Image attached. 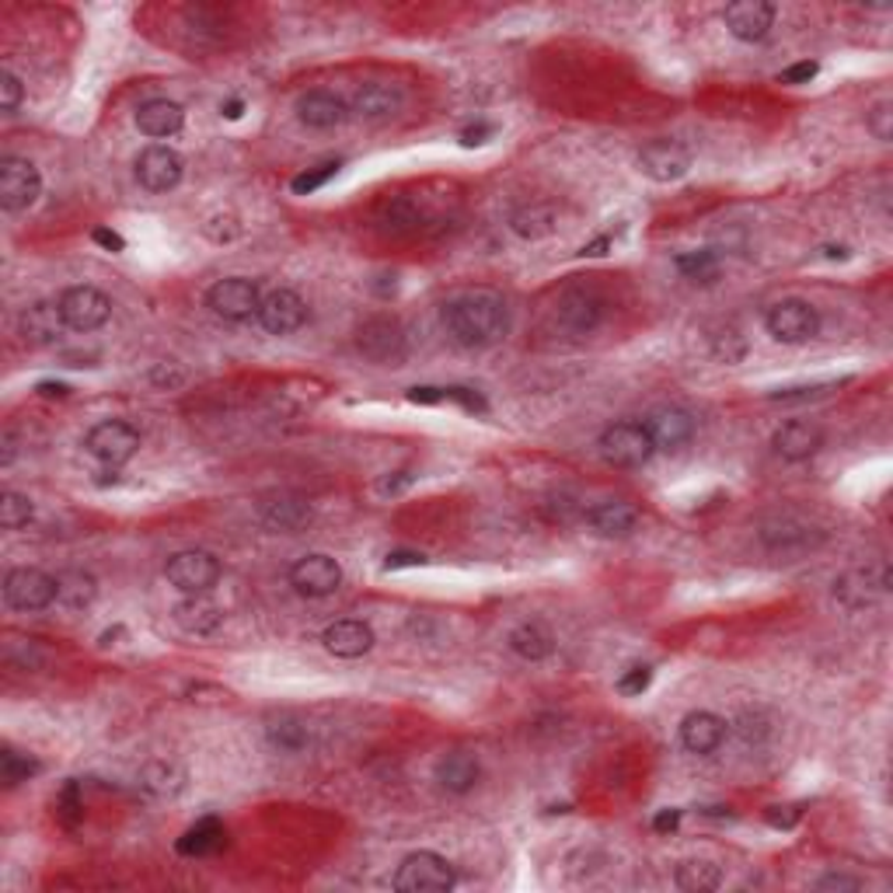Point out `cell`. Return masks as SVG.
<instances>
[{
    "label": "cell",
    "mask_w": 893,
    "mask_h": 893,
    "mask_svg": "<svg viewBox=\"0 0 893 893\" xmlns=\"http://www.w3.org/2000/svg\"><path fill=\"white\" fill-rule=\"evenodd\" d=\"M444 332L461 350H489L510 332V308L496 290H468L444 304Z\"/></svg>",
    "instance_id": "obj_1"
},
{
    "label": "cell",
    "mask_w": 893,
    "mask_h": 893,
    "mask_svg": "<svg viewBox=\"0 0 893 893\" xmlns=\"http://www.w3.org/2000/svg\"><path fill=\"white\" fill-rule=\"evenodd\" d=\"M600 458L615 468H642L645 461L653 458V433L645 423H636V420H621V423H611L604 433H600Z\"/></svg>",
    "instance_id": "obj_2"
},
{
    "label": "cell",
    "mask_w": 893,
    "mask_h": 893,
    "mask_svg": "<svg viewBox=\"0 0 893 893\" xmlns=\"http://www.w3.org/2000/svg\"><path fill=\"white\" fill-rule=\"evenodd\" d=\"M394 890L398 893H447L458 883L454 866L436 851H412L402 859L394 872Z\"/></svg>",
    "instance_id": "obj_3"
},
{
    "label": "cell",
    "mask_w": 893,
    "mask_h": 893,
    "mask_svg": "<svg viewBox=\"0 0 893 893\" xmlns=\"http://www.w3.org/2000/svg\"><path fill=\"white\" fill-rule=\"evenodd\" d=\"M765 329L775 342H786V346H803L816 332H821V311L813 308L803 297H786L768 308L765 314Z\"/></svg>",
    "instance_id": "obj_4"
},
{
    "label": "cell",
    "mask_w": 893,
    "mask_h": 893,
    "mask_svg": "<svg viewBox=\"0 0 893 893\" xmlns=\"http://www.w3.org/2000/svg\"><path fill=\"white\" fill-rule=\"evenodd\" d=\"M164 576L185 597H199V594H210L220 583V562H217V556L203 552V548H188V552H179L168 559Z\"/></svg>",
    "instance_id": "obj_5"
},
{
    "label": "cell",
    "mask_w": 893,
    "mask_h": 893,
    "mask_svg": "<svg viewBox=\"0 0 893 893\" xmlns=\"http://www.w3.org/2000/svg\"><path fill=\"white\" fill-rule=\"evenodd\" d=\"M206 308L224 321H249V318H259L262 290L255 279L227 276V279H217L214 287L206 290Z\"/></svg>",
    "instance_id": "obj_6"
},
{
    "label": "cell",
    "mask_w": 893,
    "mask_h": 893,
    "mask_svg": "<svg viewBox=\"0 0 893 893\" xmlns=\"http://www.w3.org/2000/svg\"><path fill=\"white\" fill-rule=\"evenodd\" d=\"M84 450L94 461H102L105 468H123L133 454L140 450V433L123 420H105V423L88 430Z\"/></svg>",
    "instance_id": "obj_7"
},
{
    "label": "cell",
    "mask_w": 893,
    "mask_h": 893,
    "mask_svg": "<svg viewBox=\"0 0 893 893\" xmlns=\"http://www.w3.org/2000/svg\"><path fill=\"white\" fill-rule=\"evenodd\" d=\"M43 196V175L28 158L0 161V206L4 214H22Z\"/></svg>",
    "instance_id": "obj_8"
},
{
    "label": "cell",
    "mask_w": 893,
    "mask_h": 893,
    "mask_svg": "<svg viewBox=\"0 0 893 893\" xmlns=\"http://www.w3.org/2000/svg\"><path fill=\"white\" fill-rule=\"evenodd\" d=\"M4 600L14 607V611H46V607L56 600V576L43 573V569L32 565H18L4 576Z\"/></svg>",
    "instance_id": "obj_9"
},
{
    "label": "cell",
    "mask_w": 893,
    "mask_h": 893,
    "mask_svg": "<svg viewBox=\"0 0 893 893\" xmlns=\"http://www.w3.org/2000/svg\"><path fill=\"white\" fill-rule=\"evenodd\" d=\"M60 314L70 332H94L112 318V300L99 287H70L60 294Z\"/></svg>",
    "instance_id": "obj_10"
},
{
    "label": "cell",
    "mask_w": 893,
    "mask_h": 893,
    "mask_svg": "<svg viewBox=\"0 0 893 893\" xmlns=\"http://www.w3.org/2000/svg\"><path fill=\"white\" fill-rule=\"evenodd\" d=\"M356 350L374 364L398 367L405 359V332L394 318H370L356 332Z\"/></svg>",
    "instance_id": "obj_11"
},
{
    "label": "cell",
    "mask_w": 893,
    "mask_h": 893,
    "mask_svg": "<svg viewBox=\"0 0 893 893\" xmlns=\"http://www.w3.org/2000/svg\"><path fill=\"white\" fill-rule=\"evenodd\" d=\"M639 171L645 179L663 182V185L677 182L691 171V150L684 147L680 140H671V137L650 140L639 150Z\"/></svg>",
    "instance_id": "obj_12"
},
{
    "label": "cell",
    "mask_w": 893,
    "mask_h": 893,
    "mask_svg": "<svg viewBox=\"0 0 893 893\" xmlns=\"http://www.w3.org/2000/svg\"><path fill=\"white\" fill-rule=\"evenodd\" d=\"M182 171H185L182 154L168 144H150L137 158V182L147 193H171L182 182Z\"/></svg>",
    "instance_id": "obj_13"
},
{
    "label": "cell",
    "mask_w": 893,
    "mask_h": 893,
    "mask_svg": "<svg viewBox=\"0 0 893 893\" xmlns=\"http://www.w3.org/2000/svg\"><path fill=\"white\" fill-rule=\"evenodd\" d=\"M290 586L300 597H329L342 586V565L332 556H304L290 565Z\"/></svg>",
    "instance_id": "obj_14"
},
{
    "label": "cell",
    "mask_w": 893,
    "mask_h": 893,
    "mask_svg": "<svg viewBox=\"0 0 893 893\" xmlns=\"http://www.w3.org/2000/svg\"><path fill=\"white\" fill-rule=\"evenodd\" d=\"M304 321H308V304H304V297L297 290L279 287V290H270L262 297L259 325L270 335H290L304 325Z\"/></svg>",
    "instance_id": "obj_15"
},
{
    "label": "cell",
    "mask_w": 893,
    "mask_h": 893,
    "mask_svg": "<svg viewBox=\"0 0 893 893\" xmlns=\"http://www.w3.org/2000/svg\"><path fill=\"white\" fill-rule=\"evenodd\" d=\"M723 22L733 39L762 43L775 25V4H768V0H733L723 11Z\"/></svg>",
    "instance_id": "obj_16"
},
{
    "label": "cell",
    "mask_w": 893,
    "mask_h": 893,
    "mask_svg": "<svg viewBox=\"0 0 893 893\" xmlns=\"http://www.w3.org/2000/svg\"><path fill=\"white\" fill-rule=\"evenodd\" d=\"M726 740V719L715 715L709 709H698V712H688L680 719V744L688 754H698V757H709L723 747Z\"/></svg>",
    "instance_id": "obj_17"
},
{
    "label": "cell",
    "mask_w": 893,
    "mask_h": 893,
    "mask_svg": "<svg viewBox=\"0 0 893 893\" xmlns=\"http://www.w3.org/2000/svg\"><path fill=\"white\" fill-rule=\"evenodd\" d=\"M405 105V94L398 84H385V81H367L359 84L356 94H353V112L359 119L367 123H385V119H394L398 112Z\"/></svg>",
    "instance_id": "obj_18"
},
{
    "label": "cell",
    "mask_w": 893,
    "mask_h": 893,
    "mask_svg": "<svg viewBox=\"0 0 893 893\" xmlns=\"http://www.w3.org/2000/svg\"><path fill=\"white\" fill-rule=\"evenodd\" d=\"M374 629L367 621L359 618H342V621H332L325 632H321V645L339 656V660H359L374 650Z\"/></svg>",
    "instance_id": "obj_19"
},
{
    "label": "cell",
    "mask_w": 893,
    "mask_h": 893,
    "mask_svg": "<svg viewBox=\"0 0 893 893\" xmlns=\"http://www.w3.org/2000/svg\"><path fill=\"white\" fill-rule=\"evenodd\" d=\"M64 329L67 325H64L60 304H53V300H35L18 314V335H22L28 346H53Z\"/></svg>",
    "instance_id": "obj_20"
},
{
    "label": "cell",
    "mask_w": 893,
    "mask_h": 893,
    "mask_svg": "<svg viewBox=\"0 0 893 893\" xmlns=\"http://www.w3.org/2000/svg\"><path fill=\"white\" fill-rule=\"evenodd\" d=\"M771 447L778 450V458L786 461H810L813 454L824 447V430L806 420H792L775 430Z\"/></svg>",
    "instance_id": "obj_21"
},
{
    "label": "cell",
    "mask_w": 893,
    "mask_h": 893,
    "mask_svg": "<svg viewBox=\"0 0 893 893\" xmlns=\"http://www.w3.org/2000/svg\"><path fill=\"white\" fill-rule=\"evenodd\" d=\"M350 116V105L332 91H308L297 99V119L308 129H335Z\"/></svg>",
    "instance_id": "obj_22"
},
{
    "label": "cell",
    "mask_w": 893,
    "mask_h": 893,
    "mask_svg": "<svg viewBox=\"0 0 893 893\" xmlns=\"http://www.w3.org/2000/svg\"><path fill=\"white\" fill-rule=\"evenodd\" d=\"M259 520L270 530H276V535H297V530H304L314 520V510L300 496H276L259 506Z\"/></svg>",
    "instance_id": "obj_23"
},
{
    "label": "cell",
    "mask_w": 893,
    "mask_h": 893,
    "mask_svg": "<svg viewBox=\"0 0 893 893\" xmlns=\"http://www.w3.org/2000/svg\"><path fill=\"white\" fill-rule=\"evenodd\" d=\"M762 538H765V545L771 548L775 556H803V552H810L816 541H821V530L803 524V520L782 517V520L765 524Z\"/></svg>",
    "instance_id": "obj_24"
},
{
    "label": "cell",
    "mask_w": 893,
    "mask_h": 893,
    "mask_svg": "<svg viewBox=\"0 0 893 893\" xmlns=\"http://www.w3.org/2000/svg\"><path fill=\"white\" fill-rule=\"evenodd\" d=\"M175 625L179 629L185 632V636H196V639H210V636H217L220 632V625H224V611L220 607L206 597V594H199V597H185V600H179L175 604Z\"/></svg>",
    "instance_id": "obj_25"
},
{
    "label": "cell",
    "mask_w": 893,
    "mask_h": 893,
    "mask_svg": "<svg viewBox=\"0 0 893 893\" xmlns=\"http://www.w3.org/2000/svg\"><path fill=\"white\" fill-rule=\"evenodd\" d=\"M182 126H185V108L171 99H150L137 108V129L144 137L168 140V137H179Z\"/></svg>",
    "instance_id": "obj_26"
},
{
    "label": "cell",
    "mask_w": 893,
    "mask_h": 893,
    "mask_svg": "<svg viewBox=\"0 0 893 893\" xmlns=\"http://www.w3.org/2000/svg\"><path fill=\"white\" fill-rule=\"evenodd\" d=\"M586 524L600 538H629L639 524V510L625 500H604L586 510Z\"/></svg>",
    "instance_id": "obj_27"
},
{
    "label": "cell",
    "mask_w": 893,
    "mask_h": 893,
    "mask_svg": "<svg viewBox=\"0 0 893 893\" xmlns=\"http://www.w3.org/2000/svg\"><path fill=\"white\" fill-rule=\"evenodd\" d=\"M479 778H482V765H479V757L468 751H454V754L440 757V765H436V782H440V789L450 795H468L474 786H479Z\"/></svg>",
    "instance_id": "obj_28"
},
{
    "label": "cell",
    "mask_w": 893,
    "mask_h": 893,
    "mask_svg": "<svg viewBox=\"0 0 893 893\" xmlns=\"http://www.w3.org/2000/svg\"><path fill=\"white\" fill-rule=\"evenodd\" d=\"M645 426L653 433L656 450H677L695 436V415L684 409H660L645 420Z\"/></svg>",
    "instance_id": "obj_29"
},
{
    "label": "cell",
    "mask_w": 893,
    "mask_h": 893,
    "mask_svg": "<svg viewBox=\"0 0 893 893\" xmlns=\"http://www.w3.org/2000/svg\"><path fill=\"white\" fill-rule=\"evenodd\" d=\"M188 775L179 762H168V757H154V762H147L140 768V786L158 795V800H175V795L185 789Z\"/></svg>",
    "instance_id": "obj_30"
},
{
    "label": "cell",
    "mask_w": 893,
    "mask_h": 893,
    "mask_svg": "<svg viewBox=\"0 0 893 893\" xmlns=\"http://www.w3.org/2000/svg\"><path fill=\"white\" fill-rule=\"evenodd\" d=\"M227 845V827L217 821V816H199V821L188 827L179 838V855H188V859H203V855H214Z\"/></svg>",
    "instance_id": "obj_31"
},
{
    "label": "cell",
    "mask_w": 893,
    "mask_h": 893,
    "mask_svg": "<svg viewBox=\"0 0 893 893\" xmlns=\"http://www.w3.org/2000/svg\"><path fill=\"white\" fill-rule=\"evenodd\" d=\"M559 318H562V325L573 332V335H586V332H594L600 325V318H604V300L594 297V294H569L562 300V308H559Z\"/></svg>",
    "instance_id": "obj_32"
},
{
    "label": "cell",
    "mask_w": 893,
    "mask_h": 893,
    "mask_svg": "<svg viewBox=\"0 0 893 893\" xmlns=\"http://www.w3.org/2000/svg\"><path fill=\"white\" fill-rule=\"evenodd\" d=\"M510 650L517 653L520 660L527 663H538V660H548L556 650V636L545 629L541 621H524L517 629L510 632Z\"/></svg>",
    "instance_id": "obj_33"
},
{
    "label": "cell",
    "mask_w": 893,
    "mask_h": 893,
    "mask_svg": "<svg viewBox=\"0 0 893 893\" xmlns=\"http://www.w3.org/2000/svg\"><path fill=\"white\" fill-rule=\"evenodd\" d=\"M94 597H99V580L84 573V569H64L56 576V600L70 607V611H84V607L94 604Z\"/></svg>",
    "instance_id": "obj_34"
},
{
    "label": "cell",
    "mask_w": 893,
    "mask_h": 893,
    "mask_svg": "<svg viewBox=\"0 0 893 893\" xmlns=\"http://www.w3.org/2000/svg\"><path fill=\"white\" fill-rule=\"evenodd\" d=\"M265 740H270V747L279 751V754H300L304 747L311 744V733L297 715H279V719H273L270 726H265Z\"/></svg>",
    "instance_id": "obj_35"
},
{
    "label": "cell",
    "mask_w": 893,
    "mask_h": 893,
    "mask_svg": "<svg viewBox=\"0 0 893 893\" xmlns=\"http://www.w3.org/2000/svg\"><path fill=\"white\" fill-rule=\"evenodd\" d=\"M674 883L688 893H709V890L723 886V869H719L715 862H706V859H688L677 866Z\"/></svg>",
    "instance_id": "obj_36"
},
{
    "label": "cell",
    "mask_w": 893,
    "mask_h": 893,
    "mask_svg": "<svg viewBox=\"0 0 893 893\" xmlns=\"http://www.w3.org/2000/svg\"><path fill=\"white\" fill-rule=\"evenodd\" d=\"M510 227L517 231L520 238H530V241H538L545 234H552L556 231V214H552V206H520L517 214L510 217Z\"/></svg>",
    "instance_id": "obj_37"
},
{
    "label": "cell",
    "mask_w": 893,
    "mask_h": 893,
    "mask_svg": "<svg viewBox=\"0 0 893 893\" xmlns=\"http://www.w3.org/2000/svg\"><path fill=\"white\" fill-rule=\"evenodd\" d=\"M869 586H872V591H890V583H883V580L872 583L866 573H848L842 580H834V597H838L845 607H866L869 604Z\"/></svg>",
    "instance_id": "obj_38"
},
{
    "label": "cell",
    "mask_w": 893,
    "mask_h": 893,
    "mask_svg": "<svg viewBox=\"0 0 893 893\" xmlns=\"http://www.w3.org/2000/svg\"><path fill=\"white\" fill-rule=\"evenodd\" d=\"M677 273L688 276L695 283H712L715 273H719V252L715 249H701V252H684L674 259Z\"/></svg>",
    "instance_id": "obj_39"
},
{
    "label": "cell",
    "mask_w": 893,
    "mask_h": 893,
    "mask_svg": "<svg viewBox=\"0 0 893 893\" xmlns=\"http://www.w3.org/2000/svg\"><path fill=\"white\" fill-rule=\"evenodd\" d=\"M32 517H35V506L28 496H22V492L8 489L4 496H0V527L4 530H22L32 524Z\"/></svg>",
    "instance_id": "obj_40"
},
{
    "label": "cell",
    "mask_w": 893,
    "mask_h": 893,
    "mask_svg": "<svg viewBox=\"0 0 893 893\" xmlns=\"http://www.w3.org/2000/svg\"><path fill=\"white\" fill-rule=\"evenodd\" d=\"M32 775H39V762L28 754H18L14 747H4V754H0V778H4V786L14 789L28 782Z\"/></svg>",
    "instance_id": "obj_41"
},
{
    "label": "cell",
    "mask_w": 893,
    "mask_h": 893,
    "mask_svg": "<svg viewBox=\"0 0 893 893\" xmlns=\"http://www.w3.org/2000/svg\"><path fill=\"white\" fill-rule=\"evenodd\" d=\"M851 377H838V381H821V385H795V388H778L771 391L768 398L771 402H782V405H795V402H816V398H824L831 394L834 388H842L848 385Z\"/></svg>",
    "instance_id": "obj_42"
},
{
    "label": "cell",
    "mask_w": 893,
    "mask_h": 893,
    "mask_svg": "<svg viewBox=\"0 0 893 893\" xmlns=\"http://www.w3.org/2000/svg\"><path fill=\"white\" fill-rule=\"evenodd\" d=\"M339 161H325V164H314V168H308V171H300V175L290 182V193L294 196H311V193H318L321 185H329L335 175H339Z\"/></svg>",
    "instance_id": "obj_43"
},
{
    "label": "cell",
    "mask_w": 893,
    "mask_h": 893,
    "mask_svg": "<svg viewBox=\"0 0 893 893\" xmlns=\"http://www.w3.org/2000/svg\"><path fill=\"white\" fill-rule=\"evenodd\" d=\"M25 102V84H22V78H18L14 70H0V112H18V105Z\"/></svg>",
    "instance_id": "obj_44"
},
{
    "label": "cell",
    "mask_w": 893,
    "mask_h": 893,
    "mask_svg": "<svg viewBox=\"0 0 893 893\" xmlns=\"http://www.w3.org/2000/svg\"><path fill=\"white\" fill-rule=\"evenodd\" d=\"M653 684V667H645V663H639V667H629L621 677H618V691L625 698H639L645 688Z\"/></svg>",
    "instance_id": "obj_45"
},
{
    "label": "cell",
    "mask_w": 893,
    "mask_h": 893,
    "mask_svg": "<svg viewBox=\"0 0 893 893\" xmlns=\"http://www.w3.org/2000/svg\"><path fill=\"white\" fill-rule=\"evenodd\" d=\"M444 402L461 405L471 415H489V402L474 388H444Z\"/></svg>",
    "instance_id": "obj_46"
},
{
    "label": "cell",
    "mask_w": 893,
    "mask_h": 893,
    "mask_svg": "<svg viewBox=\"0 0 893 893\" xmlns=\"http://www.w3.org/2000/svg\"><path fill=\"white\" fill-rule=\"evenodd\" d=\"M56 810H60V816L67 821V827L78 824V816H81V786L78 782H67L64 792L56 795Z\"/></svg>",
    "instance_id": "obj_47"
},
{
    "label": "cell",
    "mask_w": 893,
    "mask_h": 893,
    "mask_svg": "<svg viewBox=\"0 0 893 893\" xmlns=\"http://www.w3.org/2000/svg\"><path fill=\"white\" fill-rule=\"evenodd\" d=\"M869 129H872V137H877V140L893 137V108H890V102H880L877 108L869 112Z\"/></svg>",
    "instance_id": "obj_48"
},
{
    "label": "cell",
    "mask_w": 893,
    "mask_h": 893,
    "mask_svg": "<svg viewBox=\"0 0 893 893\" xmlns=\"http://www.w3.org/2000/svg\"><path fill=\"white\" fill-rule=\"evenodd\" d=\"M816 73H821V64H816V60H803V64L786 67L782 73H778V81H782V84H810Z\"/></svg>",
    "instance_id": "obj_49"
},
{
    "label": "cell",
    "mask_w": 893,
    "mask_h": 893,
    "mask_svg": "<svg viewBox=\"0 0 893 893\" xmlns=\"http://www.w3.org/2000/svg\"><path fill=\"white\" fill-rule=\"evenodd\" d=\"M492 137H496V126H492V123H474V126L461 129V147H482Z\"/></svg>",
    "instance_id": "obj_50"
},
{
    "label": "cell",
    "mask_w": 893,
    "mask_h": 893,
    "mask_svg": "<svg viewBox=\"0 0 893 893\" xmlns=\"http://www.w3.org/2000/svg\"><path fill=\"white\" fill-rule=\"evenodd\" d=\"M91 241H94V244H102V249H105V252H112V255L126 252V241H123V234L108 231V227H94V231H91Z\"/></svg>",
    "instance_id": "obj_51"
},
{
    "label": "cell",
    "mask_w": 893,
    "mask_h": 893,
    "mask_svg": "<svg viewBox=\"0 0 893 893\" xmlns=\"http://www.w3.org/2000/svg\"><path fill=\"white\" fill-rule=\"evenodd\" d=\"M816 890H862V880L845 877V872H827V877L816 880Z\"/></svg>",
    "instance_id": "obj_52"
},
{
    "label": "cell",
    "mask_w": 893,
    "mask_h": 893,
    "mask_svg": "<svg viewBox=\"0 0 893 893\" xmlns=\"http://www.w3.org/2000/svg\"><path fill=\"white\" fill-rule=\"evenodd\" d=\"M677 827H680V810H677V806L660 810V813L653 816V831H656V834H674Z\"/></svg>",
    "instance_id": "obj_53"
},
{
    "label": "cell",
    "mask_w": 893,
    "mask_h": 893,
    "mask_svg": "<svg viewBox=\"0 0 893 893\" xmlns=\"http://www.w3.org/2000/svg\"><path fill=\"white\" fill-rule=\"evenodd\" d=\"M405 565H426V556L423 552H405V548H402V552H391L388 562H385L388 573H391V569H405Z\"/></svg>",
    "instance_id": "obj_54"
},
{
    "label": "cell",
    "mask_w": 893,
    "mask_h": 893,
    "mask_svg": "<svg viewBox=\"0 0 893 893\" xmlns=\"http://www.w3.org/2000/svg\"><path fill=\"white\" fill-rule=\"evenodd\" d=\"M795 821H800V810H795V806H771L768 810V824L771 827H792Z\"/></svg>",
    "instance_id": "obj_55"
},
{
    "label": "cell",
    "mask_w": 893,
    "mask_h": 893,
    "mask_svg": "<svg viewBox=\"0 0 893 893\" xmlns=\"http://www.w3.org/2000/svg\"><path fill=\"white\" fill-rule=\"evenodd\" d=\"M409 402L412 405H440L444 402V388H412Z\"/></svg>",
    "instance_id": "obj_56"
},
{
    "label": "cell",
    "mask_w": 893,
    "mask_h": 893,
    "mask_svg": "<svg viewBox=\"0 0 893 893\" xmlns=\"http://www.w3.org/2000/svg\"><path fill=\"white\" fill-rule=\"evenodd\" d=\"M412 482H415V474H409V471H394V474H388V479H381V492H385V496H394V492L409 489Z\"/></svg>",
    "instance_id": "obj_57"
},
{
    "label": "cell",
    "mask_w": 893,
    "mask_h": 893,
    "mask_svg": "<svg viewBox=\"0 0 893 893\" xmlns=\"http://www.w3.org/2000/svg\"><path fill=\"white\" fill-rule=\"evenodd\" d=\"M35 391H39L43 398H67L70 394V388L60 385V381H39V385H35Z\"/></svg>",
    "instance_id": "obj_58"
},
{
    "label": "cell",
    "mask_w": 893,
    "mask_h": 893,
    "mask_svg": "<svg viewBox=\"0 0 893 893\" xmlns=\"http://www.w3.org/2000/svg\"><path fill=\"white\" fill-rule=\"evenodd\" d=\"M220 112H224V119H241L244 102H241V99H227V102L220 105Z\"/></svg>",
    "instance_id": "obj_59"
},
{
    "label": "cell",
    "mask_w": 893,
    "mask_h": 893,
    "mask_svg": "<svg viewBox=\"0 0 893 893\" xmlns=\"http://www.w3.org/2000/svg\"><path fill=\"white\" fill-rule=\"evenodd\" d=\"M607 244H611V241H607V238H600V241H594V244H586V249H583L580 255H604V249H607Z\"/></svg>",
    "instance_id": "obj_60"
},
{
    "label": "cell",
    "mask_w": 893,
    "mask_h": 893,
    "mask_svg": "<svg viewBox=\"0 0 893 893\" xmlns=\"http://www.w3.org/2000/svg\"><path fill=\"white\" fill-rule=\"evenodd\" d=\"M123 636H126V629H123V625H116V629L102 632V639H99V642H102V645H112V639H123Z\"/></svg>",
    "instance_id": "obj_61"
},
{
    "label": "cell",
    "mask_w": 893,
    "mask_h": 893,
    "mask_svg": "<svg viewBox=\"0 0 893 893\" xmlns=\"http://www.w3.org/2000/svg\"><path fill=\"white\" fill-rule=\"evenodd\" d=\"M824 255H827V259H848V249H845V244H838V249H834V244H827Z\"/></svg>",
    "instance_id": "obj_62"
},
{
    "label": "cell",
    "mask_w": 893,
    "mask_h": 893,
    "mask_svg": "<svg viewBox=\"0 0 893 893\" xmlns=\"http://www.w3.org/2000/svg\"><path fill=\"white\" fill-rule=\"evenodd\" d=\"M701 813H706V816H733L730 806H709V810H701Z\"/></svg>",
    "instance_id": "obj_63"
}]
</instances>
